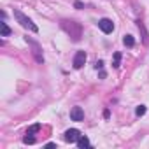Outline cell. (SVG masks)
Masks as SVG:
<instances>
[{
    "instance_id": "cell-4",
    "label": "cell",
    "mask_w": 149,
    "mask_h": 149,
    "mask_svg": "<svg viewBox=\"0 0 149 149\" xmlns=\"http://www.w3.org/2000/svg\"><path fill=\"white\" fill-rule=\"evenodd\" d=\"M70 119L72 121H83L84 119V111L81 107H72L70 109Z\"/></svg>"
},
{
    "instance_id": "cell-11",
    "label": "cell",
    "mask_w": 149,
    "mask_h": 149,
    "mask_svg": "<svg viewBox=\"0 0 149 149\" xmlns=\"http://www.w3.org/2000/svg\"><path fill=\"white\" fill-rule=\"evenodd\" d=\"M135 114H137V116H144V114H146V107H144V105H139V107L135 109Z\"/></svg>"
},
{
    "instance_id": "cell-3",
    "label": "cell",
    "mask_w": 149,
    "mask_h": 149,
    "mask_svg": "<svg viewBox=\"0 0 149 149\" xmlns=\"http://www.w3.org/2000/svg\"><path fill=\"white\" fill-rule=\"evenodd\" d=\"M79 137H81V132L77 128H70V130L65 132V140L67 142H77Z\"/></svg>"
},
{
    "instance_id": "cell-6",
    "label": "cell",
    "mask_w": 149,
    "mask_h": 149,
    "mask_svg": "<svg viewBox=\"0 0 149 149\" xmlns=\"http://www.w3.org/2000/svg\"><path fill=\"white\" fill-rule=\"evenodd\" d=\"M77 147H79V149L90 147V140H88V137H86V135H81V137H79V140H77Z\"/></svg>"
},
{
    "instance_id": "cell-1",
    "label": "cell",
    "mask_w": 149,
    "mask_h": 149,
    "mask_svg": "<svg viewBox=\"0 0 149 149\" xmlns=\"http://www.w3.org/2000/svg\"><path fill=\"white\" fill-rule=\"evenodd\" d=\"M14 18L18 19V23L23 26V28H26V30H30V32H39V28H37V25L28 18V16H25L21 11H18V9H14Z\"/></svg>"
},
{
    "instance_id": "cell-12",
    "label": "cell",
    "mask_w": 149,
    "mask_h": 149,
    "mask_svg": "<svg viewBox=\"0 0 149 149\" xmlns=\"http://www.w3.org/2000/svg\"><path fill=\"white\" fill-rule=\"evenodd\" d=\"M23 142H25V144H33V142H35V139H33V137H32V135H30V137H28V135H26V137H25V139H23Z\"/></svg>"
},
{
    "instance_id": "cell-10",
    "label": "cell",
    "mask_w": 149,
    "mask_h": 149,
    "mask_svg": "<svg viewBox=\"0 0 149 149\" xmlns=\"http://www.w3.org/2000/svg\"><path fill=\"white\" fill-rule=\"evenodd\" d=\"M40 130V125H33V126H30L28 128V132H26V135H33L35 132H39Z\"/></svg>"
},
{
    "instance_id": "cell-2",
    "label": "cell",
    "mask_w": 149,
    "mask_h": 149,
    "mask_svg": "<svg viewBox=\"0 0 149 149\" xmlns=\"http://www.w3.org/2000/svg\"><path fill=\"white\" fill-rule=\"evenodd\" d=\"M98 28H100L104 33H111V32L114 30V23H112L109 18H102V19L98 21Z\"/></svg>"
},
{
    "instance_id": "cell-5",
    "label": "cell",
    "mask_w": 149,
    "mask_h": 149,
    "mask_svg": "<svg viewBox=\"0 0 149 149\" xmlns=\"http://www.w3.org/2000/svg\"><path fill=\"white\" fill-rule=\"evenodd\" d=\"M86 61V53L84 51H77L76 56H74V68H81Z\"/></svg>"
},
{
    "instance_id": "cell-8",
    "label": "cell",
    "mask_w": 149,
    "mask_h": 149,
    "mask_svg": "<svg viewBox=\"0 0 149 149\" xmlns=\"http://www.w3.org/2000/svg\"><path fill=\"white\" fill-rule=\"evenodd\" d=\"M123 44H125L126 47H132V46L135 44V39H133L132 35H125V39H123Z\"/></svg>"
},
{
    "instance_id": "cell-9",
    "label": "cell",
    "mask_w": 149,
    "mask_h": 149,
    "mask_svg": "<svg viewBox=\"0 0 149 149\" xmlns=\"http://www.w3.org/2000/svg\"><path fill=\"white\" fill-rule=\"evenodd\" d=\"M119 61H121V53H114V61H112V67L118 68L119 67Z\"/></svg>"
},
{
    "instance_id": "cell-7",
    "label": "cell",
    "mask_w": 149,
    "mask_h": 149,
    "mask_svg": "<svg viewBox=\"0 0 149 149\" xmlns=\"http://www.w3.org/2000/svg\"><path fill=\"white\" fill-rule=\"evenodd\" d=\"M0 28H2V37H7V35H11V28L7 26V23H6V21H2V23H0Z\"/></svg>"
},
{
    "instance_id": "cell-13",
    "label": "cell",
    "mask_w": 149,
    "mask_h": 149,
    "mask_svg": "<svg viewBox=\"0 0 149 149\" xmlns=\"http://www.w3.org/2000/svg\"><path fill=\"white\" fill-rule=\"evenodd\" d=\"M95 68H97V70H102V68H104V61H102V60H98V61L95 63Z\"/></svg>"
}]
</instances>
